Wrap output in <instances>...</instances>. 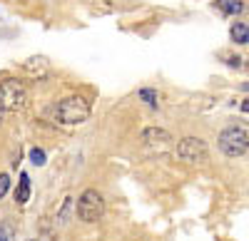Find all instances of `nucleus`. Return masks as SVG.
I'll return each instance as SVG.
<instances>
[{"label": "nucleus", "mask_w": 249, "mask_h": 241, "mask_svg": "<svg viewBox=\"0 0 249 241\" xmlns=\"http://www.w3.org/2000/svg\"><path fill=\"white\" fill-rule=\"evenodd\" d=\"M239 87H242V90H244V92H249V82H242V85H239Z\"/></svg>", "instance_id": "obj_19"}, {"label": "nucleus", "mask_w": 249, "mask_h": 241, "mask_svg": "<svg viewBox=\"0 0 249 241\" xmlns=\"http://www.w3.org/2000/svg\"><path fill=\"white\" fill-rule=\"evenodd\" d=\"M28 241H35V239H28Z\"/></svg>", "instance_id": "obj_20"}, {"label": "nucleus", "mask_w": 249, "mask_h": 241, "mask_svg": "<svg viewBox=\"0 0 249 241\" xmlns=\"http://www.w3.org/2000/svg\"><path fill=\"white\" fill-rule=\"evenodd\" d=\"M72 204H75V202H72V196H65V202H62V207H60V211H57V219H55V222H57L60 226H65V224H68L70 211L75 209Z\"/></svg>", "instance_id": "obj_11"}, {"label": "nucleus", "mask_w": 249, "mask_h": 241, "mask_svg": "<svg viewBox=\"0 0 249 241\" xmlns=\"http://www.w3.org/2000/svg\"><path fill=\"white\" fill-rule=\"evenodd\" d=\"M230 37L234 45H249V23L244 20H234L230 28Z\"/></svg>", "instance_id": "obj_9"}, {"label": "nucleus", "mask_w": 249, "mask_h": 241, "mask_svg": "<svg viewBox=\"0 0 249 241\" xmlns=\"http://www.w3.org/2000/svg\"><path fill=\"white\" fill-rule=\"evenodd\" d=\"M137 95H140V99H142V102H147V105H150L152 110H157V102H160V97H157V92H155L152 87H142V90H140Z\"/></svg>", "instance_id": "obj_12"}, {"label": "nucleus", "mask_w": 249, "mask_h": 241, "mask_svg": "<svg viewBox=\"0 0 249 241\" xmlns=\"http://www.w3.org/2000/svg\"><path fill=\"white\" fill-rule=\"evenodd\" d=\"M142 142L155 152H164L172 145V134L167 129H162V127H147L142 132Z\"/></svg>", "instance_id": "obj_6"}, {"label": "nucleus", "mask_w": 249, "mask_h": 241, "mask_svg": "<svg viewBox=\"0 0 249 241\" xmlns=\"http://www.w3.org/2000/svg\"><path fill=\"white\" fill-rule=\"evenodd\" d=\"M177 159L190 167H199V164H207V159H210V147H207L204 139L199 137H182L177 147Z\"/></svg>", "instance_id": "obj_4"}, {"label": "nucleus", "mask_w": 249, "mask_h": 241, "mask_svg": "<svg viewBox=\"0 0 249 241\" xmlns=\"http://www.w3.org/2000/svg\"><path fill=\"white\" fill-rule=\"evenodd\" d=\"M239 110H242V112H247V114H249V97H247V99H244V102H242V105H239Z\"/></svg>", "instance_id": "obj_17"}, {"label": "nucleus", "mask_w": 249, "mask_h": 241, "mask_svg": "<svg viewBox=\"0 0 249 241\" xmlns=\"http://www.w3.org/2000/svg\"><path fill=\"white\" fill-rule=\"evenodd\" d=\"M214 8L227 17H239L247 10V3L244 0H214Z\"/></svg>", "instance_id": "obj_8"}, {"label": "nucleus", "mask_w": 249, "mask_h": 241, "mask_svg": "<svg viewBox=\"0 0 249 241\" xmlns=\"http://www.w3.org/2000/svg\"><path fill=\"white\" fill-rule=\"evenodd\" d=\"M30 162H33L35 167H43V164L48 162V157H45V152L40 149V147H33V149H30Z\"/></svg>", "instance_id": "obj_14"}, {"label": "nucleus", "mask_w": 249, "mask_h": 241, "mask_svg": "<svg viewBox=\"0 0 249 241\" xmlns=\"http://www.w3.org/2000/svg\"><path fill=\"white\" fill-rule=\"evenodd\" d=\"M217 149L230 157V159H237V157H244L249 152V132L242 127V125H230L224 127L217 137Z\"/></svg>", "instance_id": "obj_1"}, {"label": "nucleus", "mask_w": 249, "mask_h": 241, "mask_svg": "<svg viewBox=\"0 0 249 241\" xmlns=\"http://www.w3.org/2000/svg\"><path fill=\"white\" fill-rule=\"evenodd\" d=\"M8 192H10V177L3 172V174H0V199H3Z\"/></svg>", "instance_id": "obj_16"}, {"label": "nucleus", "mask_w": 249, "mask_h": 241, "mask_svg": "<svg viewBox=\"0 0 249 241\" xmlns=\"http://www.w3.org/2000/svg\"><path fill=\"white\" fill-rule=\"evenodd\" d=\"M90 117V102L82 95H68L55 105V119L62 125H80Z\"/></svg>", "instance_id": "obj_2"}, {"label": "nucleus", "mask_w": 249, "mask_h": 241, "mask_svg": "<svg viewBox=\"0 0 249 241\" xmlns=\"http://www.w3.org/2000/svg\"><path fill=\"white\" fill-rule=\"evenodd\" d=\"M222 63H227L230 67H242L244 60H242L237 52H222Z\"/></svg>", "instance_id": "obj_13"}, {"label": "nucleus", "mask_w": 249, "mask_h": 241, "mask_svg": "<svg viewBox=\"0 0 249 241\" xmlns=\"http://www.w3.org/2000/svg\"><path fill=\"white\" fill-rule=\"evenodd\" d=\"M3 119H5V110L0 107V125H3Z\"/></svg>", "instance_id": "obj_18"}, {"label": "nucleus", "mask_w": 249, "mask_h": 241, "mask_svg": "<svg viewBox=\"0 0 249 241\" xmlns=\"http://www.w3.org/2000/svg\"><path fill=\"white\" fill-rule=\"evenodd\" d=\"M28 105V87L23 80L5 77L0 82V107L5 112H23Z\"/></svg>", "instance_id": "obj_3"}, {"label": "nucleus", "mask_w": 249, "mask_h": 241, "mask_svg": "<svg viewBox=\"0 0 249 241\" xmlns=\"http://www.w3.org/2000/svg\"><path fill=\"white\" fill-rule=\"evenodd\" d=\"M75 211H77V216L82 219V222L92 224V222H97V219L105 214V199H102V194L97 189H85L80 194V199H77Z\"/></svg>", "instance_id": "obj_5"}, {"label": "nucleus", "mask_w": 249, "mask_h": 241, "mask_svg": "<svg viewBox=\"0 0 249 241\" xmlns=\"http://www.w3.org/2000/svg\"><path fill=\"white\" fill-rule=\"evenodd\" d=\"M28 199H30V177L23 172V174H20L18 187H15V202L18 204H25Z\"/></svg>", "instance_id": "obj_10"}, {"label": "nucleus", "mask_w": 249, "mask_h": 241, "mask_svg": "<svg viewBox=\"0 0 249 241\" xmlns=\"http://www.w3.org/2000/svg\"><path fill=\"white\" fill-rule=\"evenodd\" d=\"M23 70L33 77H45V75H50V60L45 55H33L23 63Z\"/></svg>", "instance_id": "obj_7"}, {"label": "nucleus", "mask_w": 249, "mask_h": 241, "mask_svg": "<svg viewBox=\"0 0 249 241\" xmlns=\"http://www.w3.org/2000/svg\"><path fill=\"white\" fill-rule=\"evenodd\" d=\"M13 236H15V229H13L10 222L0 224V241H13Z\"/></svg>", "instance_id": "obj_15"}]
</instances>
